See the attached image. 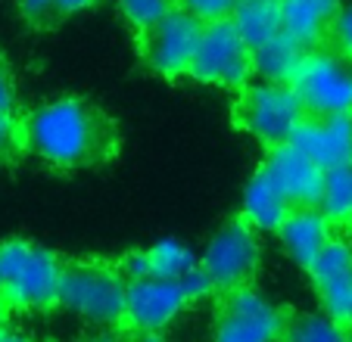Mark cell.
Instances as JSON below:
<instances>
[{
    "mask_svg": "<svg viewBox=\"0 0 352 342\" xmlns=\"http://www.w3.org/2000/svg\"><path fill=\"white\" fill-rule=\"evenodd\" d=\"M128 339L125 342H166L162 333H125Z\"/></svg>",
    "mask_w": 352,
    "mask_h": 342,
    "instance_id": "83f0119b",
    "label": "cell"
},
{
    "mask_svg": "<svg viewBox=\"0 0 352 342\" xmlns=\"http://www.w3.org/2000/svg\"><path fill=\"white\" fill-rule=\"evenodd\" d=\"M324 44L331 47L333 53H340L343 60L352 62V3L349 7H340L337 19H333L331 32H327Z\"/></svg>",
    "mask_w": 352,
    "mask_h": 342,
    "instance_id": "484cf974",
    "label": "cell"
},
{
    "mask_svg": "<svg viewBox=\"0 0 352 342\" xmlns=\"http://www.w3.org/2000/svg\"><path fill=\"white\" fill-rule=\"evenodd\" d=\"M91 3H97V0H16L19 16L34 32H50L66 19H72L75 13L87 10Z\"/></svg>",
    "mask_w": 352,
    "mask_h": 342,
    "instance_id": "44dd1931",
    "label": "cell"
},
{
    "mask_svg": "<svg viewBox=\"0 0 352 342\" xmlns=\"http://www.w3.org/2000/svg\"><path fill=\"white\" fill-rule=\"evenodd\" d=\"M63 264L56 252L32 240L0 243V305L22 315H44L60 308Z\"/></svg>",
    "mask_w": 352,
    "mask_h": 342,
    "instance_id": "7a4b0ae2",
    "label": "cell"
},
{
    "mask_svg": "<svg viewBox=\"0 0 352 342\" xmlns=\"http://www.w3.org/2000/svg\"><path fill=\"white\" fill-rule=\"evenodd\" d=\"M309 53V47H302L299 41H293L287 32H280L274 41L262 44L259 50H253L256 60V78L262 81H278V84H290L296 66L302 62V56Z\"/></svg>",
    "mask_w": 352,
    "mask_h": 342,
    "instance_id": "d6986e66",
    "label": "cell"
},
{
    "mask_svg": "<svg viewBox=\"0 0 352 342\" xmlns=\"http://www.w3.org/2000/svg\"><path fill=\"white\" fill-rule=\"evenodd\" d=\"M340 0H280L284 32L302 47H321L340 13Z\"/></svg>",
    "mask_w": 352,
    "mask_h": 342,
    "instance_id": "e0dca14e",
    "label": "cell"
},
{
    "mask_svg": "<svg viewBox=\"0 0 352 342\" xmlns=\"http://www.w3.org/2000/svg\"><path fill=\"white\" fill-rule=\"evenodd\" d=\"M0 112H16V81L3 56H0Z\"/></svg>",
    "mask_w": 352,
    "mask_h": 342,
    "instance_id": "4316f807",
    "label": "cell"
},
{
    "mask_svg": "<svg viewBox=\"0 0 352 342\" xmlns=\"http://www.w3.org/2000/svg\"><path fill=\"white\" fill-rule=\"evenodd\" d=\"M243 218L253 224L256 231H278L284 218L293 212V203L287 196V190L280 187L278 174L268 168L265 162H259L256 174L250 178L243 193Z\"/></svg>",
    "mask_w": 352,
    "mask_h": 342,
    "instance_id": "9a60e30c",
    "label": "cell"
},
{
    "mask_svg": "<svg viewBox=\"0 0 352 342\" xmlns=\"http://www.w3.org/2000/svg\"><path fill=\"white\" fill-rule=\"evenodd\" d=\"M25 152L54 171L103 168L119 156V128L85 97H56L19 115Z\"/></svg>",
    "mask_w": 352,
    "mask_h": 342,
    "instance_id": "6da1fadb",
    "label": "cell"
},
{
    "mask_svg": "<svg viewBox=\"0 0 352 342\" xmlns=\"http://www.w3.org/2000/svg\"><path fill=\"white\" fill-rule=\"evenodd\" d=\"M125 277H162V280H178V277L190 274L199 268V258L187 249L184 243L175 240H162V243L150 246V249H134L119 258Z\"/></svg>",
    "mask_w": 352,
    "mask_h": 342,
    "instance_id": "2e32d148",
    "label": "cell"
},
{
    "mask_svg": "<svg viewBox=\"0 0 352 342\" xmlns=\"http://www.w3.org/2000/svg\"><path fill=\"white\" fill-rule=\"evenodd\" d=\"M119 10L128 25L134 28V34H140L144 28L166 19L172 10H178V0H119Z\"/></svg>",
    "mask_w": 352,
    "mask_h": 342,
    "instance_id": "603a6c76",
    "label": "cell"
},
{
    "mask_svg": "<svg viewBox=\"0 0 352 342\" xmlns=\"http://www.w3.org/2000/svg\"><path fill=\"white\" fill-rule=\"evenodd\" d=\"M306 115H352V62L327 44L312 47L290 78Z\"/></svg>",
    "mask_w": 352,
    "mask_h": 342,
    "instance_id": "52a82bcc",
    "label": "cell"
},
{
    "mask_svg": "<svg viewBox=\"0 0 352 342\" xmlns=\"http://www.w3.org/2000/svg\"><path fill=\"white\" fill-rule=\"evenodd\" d=\"M203 25L197 16L184 13V10H172L166 19H160L156 25L144 28L140 34H134V44H138V56L140 66L146 72L160 75V78H187L190 75V62L193 53H197L199 34Z\"/></svg>",
    "mask_w": 352,
    "mask_h": 342,
    "instance_id": "30bf717a",
    "label": "cell"
},
{
    "mask_svg": "<svg viewBox=\"0 0 352 342\" xmlns=\"http://www.w3.org/2000/svg\"><path fill=\"white\" fill-rule=\"evenodd\" d=\"M290 144L324 171L352 165V115H306Z\"/></svg>",
    "mask_w": 352,
    "mask_h": 342,
    "instance_id": "7c38bea8",
    "label": "cell"
},
{
    "mask_svg": "<svg viewBox=\"0 0 352 342\" xmlns=\"http://www.w3.org/2000/svg\"><path fill=\"white\" fill-rule=\"evenodd\" d=\"M25 152L22 119L16 112H0V165H10Z\"/></svg>",
    "mask_w": 352,
    "mask_h": 342,
    "instance_id": "cb8c5ba5",
    "label": "cell"
},
{
    "mask_svg": "<svg viewBox=\"0 0 352 342\" xmlns=\"http://www.w3.org/2000/svg\"><path fill=\"white\" fill-rule=\"evenodd\" d=\"M7 315H10V311L0 305V342H7V336H10V321H7Z\"/></svg>",
    "mask_w": 352,
    "mask_h": 342,
    "instance_id": "f1b7e54d",
    "label": "cell"
},
{
    "mask_svg": "<svg viewBox=\"0 0 352 342\" xmlns=\"http://www.w3.org/2000/svg\"><path fill=\"white\" fill-rule=\"evenodd\" d=\"M128 277L113 258H66L60 283V308L97 327L119 330L125 317Z\"/></svg>",
    "mask_w": 352,
    "mask_h": 342,
    "instance_id": "3957f363",
    "label": "cell"
},
{
    "mask_svg": "<svg viewBox=\"0 0 352 342\" xmlns=\"http://www.w3.org/2000/svg\"><path fill=\"white\" fill-rule=\"evenodd\" d=\"M287 305H274L256 286L215 296L212 342H280Z\"/></svg>",
    "mask_w": 352,
    "mask_h": 342,
    "instance_id": "9c48e42d",
    "label": "cell"
},
{
    "mask_svg": "<svg viewBox=\"0 0 352 342\" xmlns=\"http://www.w3.org/2000/svg\"><path fill=\"white\" fill-rule=\"evenodd\" d=\"M203 84L228 87V91H243L256 78V60L253 47L243 41L231 19L206 22L199 34L197 53L190 62V75Z\"/></svg>",
    "mask_w": 352,
    "mask_h": 342,
    "instance_id": "ba28073f",
    "label": "cell"
},
{
    "mask_svg": "<svg viewBox=\"0 0 352 342\" xmlns=\"http://www.w3.org/2000/svg\"><path fill=\"white\" fill-rule=\"evenodd\" d=\"M302 119H306V109L293 87L278 84V81H250L243 91H237V100L231 106L234 128L256 137L265 150L290 144Z\"/></svg>",
    "mask_w": 352,
    "mask_h": 342,
    "instance_id": "5b68a950",
    "label": "cell"
},
{
    "mask_svg": "<svg viewBox=\"0 0 352 342\" xmlns=\"http://www.w3.org/2000/svg\"><path fill=\"white\" fill-rule=\"evenodd\" d=\"M178 7L184 13L197 16L199 22H221L231 19L234 10L240 7V0H178Z\"/></svg>",
    "mask_w": 352,
    "mask_h": 342,
    "instance_id": "d4e9b609",
    "label": "cell"
},
{
    "mask_svg": "<svg viewBox=\"0 0 352 342\" xmlns=\"http://www.w3.org/2000/svg\"><path fill=\"white\" fill-rule=\"evenodd\" d=\"M7 342H34V339H32V336H22V333H16V330H10Z\"/></svg>",
    "mask_w": 352,
    "mask_h": 342,
    "instance_id": "4dcf8cb0",
    "label": "cell"
},
{
    "mask_svg": "<svg viewBox=\"0 0 352 342\" xmlns=\"http://www.w3.org/2000/svg\"><path fill=\"white\" fill-rule=\"evenodd\" d=\"M280 342H352V330L337 317L309 315V311H287V323Z\"/></svg>",
    "mask_w": 352,
    "mask_h": 342,
    "instance_id": "ffe728a7",
    "label": "cell"
},
{
    "mask_svg": "<svg viewBox=\"0 0 352 342\" xmlns=\"http://www.w3.org/2000/svg\"><path fill=\"white\" fill-rule=\"evenodd\" d=\"M262 162L278 174L280 187L287 190L293 209H306V205L321 203V187H324V168L315 165L306 152L293 144L268 146Z\"/></svg>",
    "mask_w": 352,
    "mask_h": 342,
    "instance_id": "4fadbf2b",
    "label": "cell"
},
{
    "mask_svg": "<svg viewBox=\"0 0 352 342\" xmlns=\"http://www.w3.org/2000/svg\"><path fill=\"white\" fill-rule=\"evenodd\" d=\"M306 274L312 280L327 315L337 317L340 323H346L352 330V243L349 240L337 233L318 252V258L312 262V268Z\"/></svg>",
    "mask_w": 352,
    "mask_h": 342,
    "instance_id": "8fae6325",
    "label": "cell"
},
{
    "mask_svg": "<svg viewBox=\"0 0 352 342\" xmlns=\"http://www.w3.org/2000/svg\"><path fill=\"white\" fill-rule=\"evenodd\" d=\"M85 342H119V339H116V333H97V336H87Z\"/></svg>",
    "mask_w": 352,
    "mask_h": 342,
    "instance_id": "f546056e",
    "label": "cell"
},
{
    "mask_svg": "<svg viewBox=\"0 0 352 342\" xmlns=\"http://www.w3.org/2000/svg\"><path fill=\"white\" fill-rule=\"evenodd\" d=\"M318 209L343 231L346 215L352 209V165H337L324 171V187H321Z\"/></svg>",
    "mask_w": 352,
    "mask_h": 342,
    "instance_id": "7402d4cb",
    "label": "cell"
},
{
    "mask_svg": "<svg viewBox=\"0 0 352 342\" xmlns=\"http://www.w3.org/2000/svg\"><path fill=\"white\" fill-rule=\"evenodd\" d=\"M340 233V227L318 209V205H306V209H293L284 218V224L278 227L280 246L287 249L293 264H299L302 271L312 268V262L318 258V252L331 243Z\"/></svg>",
    "mask_w": 352,
    "mask_h": 342,
    "instance_id": "5bb4252c",
    "label": "cell"
},
{
    "mask_svg": "<svg viewBox=\"0 0 352 342\" xmlns=\"http://www.w3.org/2000/svg\"><path fill=\"white\" fill-rule=\"evenodd\" d=\"M215 296L206 271L197 268L178 280L162 277H131L125 296L122 333H162L178 315H184L193 302Z\"/></svg>",
    "mask_w": 352,
    "mask_h": 342,
    "instance_id": "277c9868",
    "label": "cell"
},
{
    "mask_svg": "<svg viewBox=\"0 0 352 342\" xmlns=\"http://www.w3.org/2000/svg\"><path fill=\"white\" fill-rule=\"evenodd\" d=\"M343 231H349V233H352V209H349V215H346V224H343Z\"/></svg>",
    "mask_w": 352,
    "mask_h": 342,
    "instance_id": "1f68e13d",
    "label": "cell"
},
{
    "mask_svg": "<svg viewBox=\"0 0 352 342\" xmlns=\"http://www.w3.org/2000/svg\"><path fill=\"white\" fill-rule=\"evenodd\" d=\"M231 22L243 34L246 44L253 47V50H259L262 44L274 41L284 32L280 0H240V7L234 10Z\"/></svg>",
    "mask_w": 352,
    "mask_h": 342,
    "instance_id": "ac0fdd59",
    "label": "cell"
},
{
    "mask_svg": "<svg viewBox=\"0 0 352 342\" xmlns=\"http://www.w3.org/2000/svg\"><path fill=\"white\" fill-rule=\"evenodd\" d=\"M259 262L262 252L259 240H256V227L243 218V212L228 218L199 255V268L206 271L215 296L240 290V286H253L256 274H259Z\"/></svg>",
    "mask_w": 352,
    "mask_h": 342,
    "instance_id": "8992f818",
    "label": "cell"
}]
</instances>
